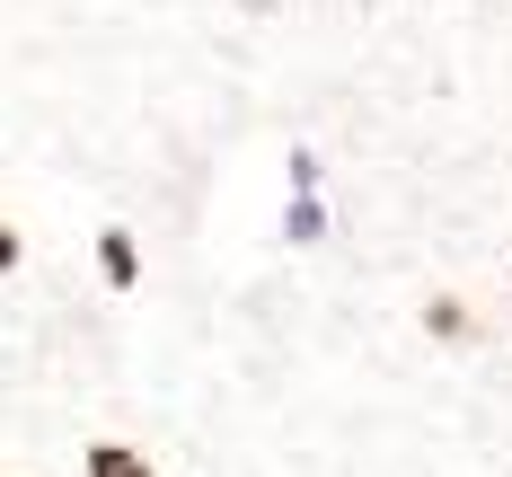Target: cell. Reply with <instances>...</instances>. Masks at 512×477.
Listing matches in <instances>:
<instances>
[{
	"mask_svg": "<svg viewBox=\"0 0 512 477\" xmlns=\"http://www.w3.org/2000/svg\"><path fill=\"white\" fill-rule=\"evenodd\" d=\"M80 477H151V460H142L133 442H89V460H80Z\"/></svg>",
	"mask_w": 512,
	"mask_h": 477,
	"instance_id": "cell-1",
	"label": "cell"
},
{
	"mask_svg": "<svg viewBox=\"0 0 512 477\" xmlns=\"http://www.w3.org/2000/svg\"><path fill=\"white\" fill-rule=\"evenodd\" d=\"M98 265H106V283L124 292V283L142 274V257H133V230H98Z\"/></svg>",
	"mask_w": 512,
	"mask_h": 477,
	"instance_id": "cell-2",
	"label": "cell"
},
{
	"mask_svg": "<svg viewBox=\"0 0 512 477\" xmlns=\"http://www.w3.org/2000/svg\"><path fill=\"white\" fill-rule=\"evenodd\" d=\"M9 265H18V230L0 221V274H9Z\"/></svg>",
	"mask_w": 512,
	"mask_h": 477,
	"instance_id": "cell-3",
	"label": "cell"
}]
</instances>
